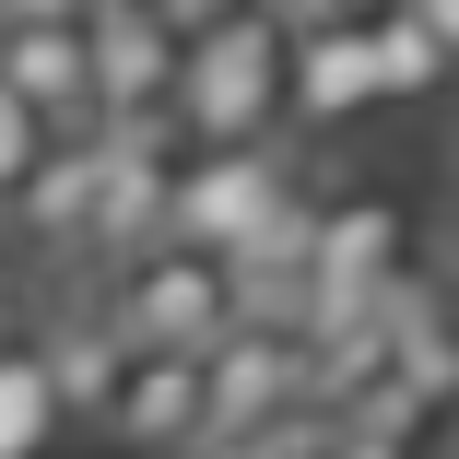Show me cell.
Masks as SVG:
<instances>
[{
    "instance_id": "obj_1",
    "label": "cell",
    "mask_w": 459,
    "mask_h": 459,
    "mask_svg": "<svg viewBox=\"0 0 459 459\" xmlns=\"http://www.w3.org/2000/svg\"><path fill=\"white\" fill-rule=\"evenodd\" d=\"M283 59H295V24L271 0H236L189 36L177 59V142H283Z\"/></svg>"
},
{
    "instance_id": "obj_2",
    "label": "cell",
    "mask_w": 459,
    "mask_h": 459,
    "mask_svg": "<svg viewBox=\"0 0 459 459\" xmlns=\"http://www.w3.org/2000/svg\"><path fill=\"white\" fill-rule=\"evenodd\" d=\"M318 189L295 165V130L283 142H201L177 153V201H165V236L177 247H212V259H247L271 224H295Z\"/></svg>"
},
{
    "instance_id": "obj_3",
    "label": "cell",
    "mask_w": 459,
    "mask_h": 459,
    "mask_svg": "<svg viewBox=\"0 0 459 459\" xmlns=\"http://www.w3.org/2000/svg\"><path fill=\"white\" fill-rule=\"evenodd\" d=\"M95 307H107V330H118L130 353H212V342L247 318L236 271H224L212 247H177V236H153V247L107 259Z\"/></svg>"
},
{
    "instance_id": "obj_4",
    "label": "cell",
    "mask_w": 459,
    "mask_h": 459,
    "mask_svg": "<svg viewBox=\"0 0 459 459\" xmlns=\"http://www.w3.org/2000/svg\"><path fill=\"white\" fill-rule=\"evenodd\" d=\"M412 271V212L389 189H342L318 201V236H307V283H295V330H330V318H365L389 283Z\"/></svg>"
},
{
    "instance_id": "obj_5",
    "label": "cell",
    "mask_w": 459,
    "mask_h": 459,
    "mask_svg": "<svg viewBox=\"0 0 459 459\" xmlns=\"http://www.w3.org/2000/svg\"><path fill=\"white\" fill-rule=\"evenodd\" d=\"M295 401H307V330L295 318H236L201 353V436H259Z\"/></svg>"
},
{
    "instance_id": "obj_6",
    "label": "cell",
    "mask_w": 459,
    "mask_h": 459,
    "mask_svg": "<svg viewBox=\"0 0 459 459\" xmlns=\"http://www.w3.org/2000/svg\"><path fill=\"white\" fill-rule=\"evenodd\" d=\"M82 59H95V130L177 118V59H189V36L165 13H95L82 24Z\"/></svg>"
},
{
    "instance_id": "obj_7",
    "label": "cell",
    "mask_w": 459,
    "mask_h": 459,
    "mask_svg": "<svg viewBox=\"0 0 459 459\" xmlns=\"http://www.w3.org/2000/svg\"><path fill=\"white\" fill-rule=\"evenodd\" d=\"M118 459H189L201 447V353H118V389L95 412Z\"/></svg>"
},
{
    "instance_id": "obj_8",
    "label": "cell",
    "mask_w": 459,
    "mask_h": 459,
    "mask_svg": "<svg viewBox=\"0 0 459 459\" xmlns=\"http://www.w3.org/2000/svg\"><path fill=\"white\" fill-rule=\"evenodd\" d=\"M365 107H377L365 24H295V59H283V130H353Z\"/></svg>"
},
{
    "instance_id": "obj_9",
    "label": "cell",
    "mask_w": 459,
    "mask_h": 459,
    "mask_svg": "<svg viewBox=\"0 0 459 459\" xmlns=\"http://www.w3.org/2000/svg\"><path fill=\"white\" fill-rule=\"evenodd\" d=\"M0 82H13L48 130H95V59H82V24H0Z\"/></svg>"
},
{
    "instance_id": "obj_10",
    "label": "cell",
    "mask_w": 459,
    "mask_h": 459,
    "mask_svg": "<svg viewBox=\"0 0 459 459\" xmlns=\"http://www.w3.org/2000/svg\"><path fill=\"white\" fill-rule=\"evenodd\" d=\"M0 224H24L48 259H82V236H95V130H59V142L36 153V177L13 189Z\"/></svg>"
},
{
    "instance_id": "obj_11",
    "label": "cell",
    "mask_w": 459,
    "mask_h": 459,
    "mask_svg": "<svg viewBox=\"0 0 459 459\" xmlns=\"http://www.w3.org/2000/svg\"><path fill=\"white\" fill-rule=\"evenodd\" d=\"M36 353H48L59 412H71V424H95V412H107V389H118V353H130V342L107 330V307H95V295H71V307H48V318H36Z\"/></svg>"
},
{
    "instance_id": "obj_12",
    "label": "cell",
    "mask_w": 459,
    "mask_h": 459,
    "mask_svg": "<svg viewBox=\"0 0 459 459\" xmlns=\"http://www.w3.org/2000/svg\"><path fill=\"white\" fill-rule=\"evenodd\" d=\"M59 436H71V412L48 389L36 318H13V330H0V459H59Z\"/></svg>"
},
{
    "instance_id": "obj_13",
    "label": "cell",
    "mask_w": 459,
    "mask_h": 459,
    "mask_svg": "<svg viewBox=\"0 0 459 459\" xmlns=\"http://www.w3.org/2000/svg\"><path fill=\"white\" fill-rule=\"evenodd\" d=\"M365 59H377V107H424V95H447V48L401 13V0H389V13H365Z\"/></svg>"
},
{
    "instance_id": "obj_14",
    "label": "cell",
    "mask_w": 459,
    "mask_h": 459,
    "mask_svg": "<svg viewBox=\"0 0 459 459\" xmlns=\"http://www.w3.org/2000/svg\"><path fill=\"white\" fill-rule=\"evenodd\" d=\"M48 142H59V130H48V118L13 95V82H0V212H13V189L36 177V153H48Z\"/></svg>"
},
{
    "instance_id": "obj_15",
    "label": "cell",
    "mask_w": 459,
    "mask_h": 459,
    "mask_svg": "<svg viewBox=\"0 0 459 459\" xmlns=\"http://www.w3.org/2000/svg\"><path fill=\"white\" fill-rule=\"evenodd\" d=\"M283 24H365V13H389V0H271Z\"/></svg>"
},
{
    "instance_id": "obj_16",
    "label": "cell",
    "mask_w": 459,
    "mask_h": 459,
    "mask_svg": "<svg viewBox=\"0 0 459 459\" xmlns=\"http://www.w3.org/2000/svg\"><path fill=\"white\" fill-rule=\"evenodd\" d=\"M401 13H412V24L447 48V71H459V0H401Z\"/></svg>"
},
{
    "instance_id": "obj_17",
    "label": "cell",
    "mask_w": 459,
    "mask_h": 459,
    "mask_svg": "<svg viewBox=\"0 0 459 459\" xmlns=\"http://www.w3.org/2000/svg\"><path fill=\"white\" fill-rule=\"evenodd\" d=\"M330 459H424V447H412V436H353V424H342Z\"/></svg>"
},
{
    "instance_id": "obj_18",
    "label": "cell",
    "mask_w": 459,
    "mask_h": 459,
    "mask_svg": "<svg viewBox=\"0 0 459 459\" xmlns=\"http://www.w3.org/2000/svg\"><path fill=\"white\" fill-rule=\"evenodd\" d=\"M0 24H82V0H0Z\"/></svg>"
},
{
    "instance_id": "obj_19",
    "label": "cell",
    "mask_w": 459,
    "mask_h": 459,
    "mask_svg": "<svg viewBox=\"0 0 459 459\" xmlns=\"http://www.w3.org/2000/svg\"><path fill=\"white\" fill-rule=\"evenodd\" d=\"M189 459H271V447H259V436H201Z\"/></svg>"
},
{
    "instance_id": "obj_20",
    "label": "cell",
    "mask_w": 459,
    "mask_h": 459,
    "mask_svg": "<svg viewBox=\"0 0 459 459\" xmlns=\"http://www.w3.org/2000/svg\"><path fill=\"white\" fill-rule=\"evenodd\" d=\"M95 13H153V0H82V24H95Z\"/></svg>"
},
{
    "instance_id": "obj_21",
    "label": "cell",
    "mask_w": 459,
    "mask_h": 459,
    "mask_svg": "<svg viewBox=\"0 0 459 459\" xmlns=\"http://www.w3.org/2000/svg\"><path fill=\"white\" fill-rule=\"evenodd\" d=\"M447 201H459V130H447Z\"/></svg>"
}]
</instances>
